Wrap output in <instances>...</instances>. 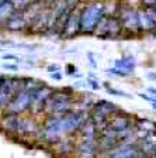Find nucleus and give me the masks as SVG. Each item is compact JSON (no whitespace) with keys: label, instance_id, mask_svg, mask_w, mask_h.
<instances>
[{"label":"nucleus","instance_id":"412c9836","mask_svg":"<svg viewBox=\"0 0 156 158\" xmlns=\"http://www.w3.org/2000/svg\"><path fill=\"white\" fill-rule=\"evenodd\" d=\"M91 78H93V79H90V78H89L87 81H86V83H87V86L91 89V90H97V89L100 88V85H98V83H97V81H96V79H94V76H91Z\"/></svg>","mask_w":156,"mask_h":158},{"label":"nucleus","instance_id":"1a4fd4ad","mask_svg":"<svg viewBox=\"0 0 156 158\" xmlns=\"http://www.w3.org/2000/svg\"><path fill=\"white\" fill-rule=\"evenodd\" d=\"M80 34V10H78V6H73L68 13L65 26L62 30V37L70 38Z\"/></svg>","mask_w":156,"mask_h":158},{"label":"nucleus","instance_id":"4be33fe9","mask_svg":"<svg viewBox=\"0 0 156 158\" xmlns=\"http://www.w3.org/2000/svg\"><path fill=\"white\" fill-rule=\"evenodd\" d=\"M4 69H7V71H13V72H16V71H18V65H17L16 62H10V64H4L3 65Z\"/></svg>","mask_w":156,"mask_h":158},{"label":"nucleus","instance_id":"dca6fc26","mask_svg":"<svg viewBox=\"0 0 156 158\" xmlns=\"http://www.w3.org/2000/svg\"><path fill=\"white\" fill-rule=\"evenodd\" d=\"M39 130L38 123L33 116H23L21 114V123H20L18 134L20 137H30V135H37Z\"/></svg>","mask_w":156,"mask_h":158},{"label":"nucleus","instance_id":"c85d7f7f","mask_svg":"<svg viewBox=\"0 0 156 158\" xmlns=\"http://www.w3.org/2000/svg\"><path fill=\"white\" fill-rule=\"evenodd\" d=\"M66 2H68L69 6H78V3L82 2V0H66Z\"/></svg>","mask_w":156,"mask_h":158},{"label":"nucleus","instance_id":"6ab92c4d","mask_svg":"<svg viewBox=\"0 0 156 158\" xmlns=\"http://www.w3.org/2000/svg\"><path fill=\"white\" fill-rule=\"evenodd\" d=\"M16 10L17 9L11 0H3V2L0 3V26H2Z\"/></svg>","mask_w":156,"mask_h":158},{"label":"nucleus","instance_id":"b1692460","mask_svg":"<svg viewBox=\"0 0 156 158\" xmlns=\"http://www.w3.org/2000/svg\"><path fill=\"white\" fill-rule=\"evenodd\" d=\"M142 3L149 9V7H155L156 6V0H142Z\"/></svg>","mask_w":156,"mask_h":158},{"label":"nucleus","instance_id":"39448f33","mask_svg":"<svg viewBox=\"0 0 156 158\" xmlns=\"http://www.w3.org/2000/svg\"><path fill=\"white\" fill-rule=\"evenodd\" d=\"M24 81L26 78H7L6 76L4 82L0 85V116L4 112L11 98L16 95V92L24 85Z\"/></svg>","mask_w":156,"mask_h":158},{"label":"nucleus","instance_id":"7ed1b4c3","mask_svg":"<svg viewBox=\"0 0 156 158\" xmlns=\"http://www.w3.org/2000/svg\"><path fill=\"white\" fill-rule=\"evenodd\" d=\"M107 4L101 2V0H94L87 3L85 7L80 9V34H90L94 33L96 27L101 17L106 14Z\"/></svg>","mask_w":156,"mask_h":158},{"label":"nucleus","instance_id":"9d476101","mask_svg":"<svg viewBox=\"0 0 156 158\" xmlns=\"http://www.w3.org/2000/svg\"><path fill=\"white\" fill-rule=\"evenodd\" d=\"M20 123H21V114L3 112L0 116V128L9 134H18Z\"/></svg>","mask_w":156,"mask_h":158},{"label":"nucleus","instance_id":"f03ea898","mask_svg":"<svg viewBox=\"0 0 156 158\" xmlns=\"http://www.w3.org/2000/svg\"><path fill=\"white\" fill-rule=\"evenodd\" d=\"M75 107L72 89H54L48 96L44 106L42 114L45 116H63Z\"/></svg>","mask_w":156,"mask_h":158},{"label":"nucleus","instance_id":"a878e982","mask_svg":"<svg viewBox=\"0 0 156 158\" xmlns=\"http://www.w3.org/2000/svg\"><path fill=\"white\" fill-rule=\"evenodd\" d=\"M59 65H49L48 68H46V71H48V73H52V72H56V71H59Z\"/></svg>","mask_w":156,"mask_h":158},{"label":"nucleus","instance_id":"aec40b11","mask_svg":"<svg viewBox=\"0 0 156 158\" xmlns=\"http://www.w3.org/2000/svg\"><path fill=\"white\" fill-rule=\"evenodd\" d=\"M107 92L110 93V95H114V96H121V98H128V99L131 98V96L128 95V93H125V92H120L118 89L110 88V86H107Z\"/></svg>","mask_w":156,"mask_h":158},{"label":"nucleus","instance_id":"f3484780","mask_svg":"<svg viewBox=\"0 0 156 158\" xmlns=\"http://www.w3.org/2000/svg\"><path fill=\"white\" fill-rule=\"evenodd\" d=\"M138 20H139L141 31H152L156 28V16L149 9L138 10Z\"/></svg>","mask_w":156,"mask_h":158},{"label":"nucleus","instance_id":"f257e3e1","mask_svg":"<svg viewBox=\"0 0 156 158\" xmlns=\"http://www.w3.org/2000/svg\"><path fill=\"white\" fill-rule=\"evenodd\" d=\"M41 85H42V82H38V81L31 79V78H26L24 85L11 98V100H10L9 105L4 109V112L16 113V114H23L26 112H30V107L33 105L37 89Z\"/></svg>","mask_w":156,"mask_h":158},{"label":"nucleus","instance_id":"2eb2a0df","mask_svg":"<svg viewBox=\"0 0 156 158\" xmlns=\"http://www.w3.org/2000/svg\"><path fill=\"white\" fill-rule=\"evenodd\" d=\"M134 134L137 140L156 134V124L149 118H137V122L134 124Z\"/></svg>","mask_w":156,"mask_h":158},{"label":"nucleus","instance_id":"393cba45","mask_svg":"<svg viewBox=\"0 0 156 158\" xmlns=\"http://www.w3.org/2000/svg\"><path fill=\"white\" fill-rule=\"evenodd\" d=\"M2 58L4 59V61H17V55H13V54H7V55H4V56H2Z\"/></svg>","mask_w":156,"mask_h":158},{"label":"nucleus","instance_id":"ddd939ff","mask_svg":"<svg viewBox=\"0 0 156 158\" xmlns=\"http://www.w3.org/2000/svg\"><path fill=\"white\" fill-rule=\"evenodd\" d=\"M75 152L80 157H94V155H97V138H80V141L75 144Z\"/></svg>","mask_w":156,"mask_h":158},{"label":"nucleus","instance_id":"20e7f679","mask_svg":"<svg viewBox=\"0 0 156 158\" xmlns=\"http://www.w3.org/2000/svg\"><path fill=\"white\" fill-rule=\"evenodd\" d=\"M122 33L124 28L121 26L118 16H111V14L106 13L98 21L93 34H96L100 38H118Z\"/></svg>","mask_w":156,"mask_h":158},{"label":"nucleus","instance_id":"2f4dec72","mask_svg":"<svg viewBox=\"0 0 156 158\" xmlns=\"http://www.w3.org/2000/svg\"><path fill=\"white\" fill-rule=\"evenodd\" d=\"M149 10H150V11H152V13L156 16V6H155V7H149Z\"/></svg>","mask_w":156,"mask_h":158},{"label":"nucleus","instance_id":"bb28decb","mask_svg":"<svg viewBox=\"0 0 156 158\" xmlns=\"http://www.w3.org/2000/svg\"><path fill=\"white\" fill-rule=\"evenodd\" d=\"M87 58H89V62L91 64V68H96L97 64H96V59H94V56H93V54H89Z\"/></svg>","mask_w":156,"mask_h":158},{"label":"nucleus","instance_id":"c756f323","mask_svg":"<svg viewBox=\"0 0 156 158\" xmlns=\"http://www.w3.org/2000/svg\"><path fill=\"white\" fill-rule=\"evenodd\" d=\"M146 90H148V92H149L152 96H155V98H156V88H148Z\"/></svg>","mask_w":156,"mask_h":158},{"label":"nucleus","instance_id":"0eeeda50","mask_svg":"<svg viewBox=\"0 0 156 158\" xmlns=\"http://www.w3.org/2000/svg\"><path fill=\"white\" fill-rule=\"evenodd\" d=\"M118 19L121 21L124 31H130V33H141L139 20H138V10L130 9V7H124L118 9Z\"/></svg>","mask_w":156,"mask_h":158},{"label":"nucleus","instance_id":"a211bd4d","mask_svg":"<svg viewBox=\"0 0 156 158\" xmlns=\"http://www.w3.org/2000/svg\"><path fill=\"white\" fill-rule=\"evenodd\" d=\"M138 145L142 155H156V134L139 138Z\"/></svg>","mask_w":156,"mask_h":158},{"label":"nucleus","instance_id":"7c9ffc66","mask_svg":"<svg viewBox=\"0 0 156 158\" xmlns=\"http://www.w3.org/2000/svg\"><path fill=\"white\" fill-rule=\"evenodd\" d=\"M4 79H6V76H4V75H0V85L4 82Z\"/></svg>","mask_w":156,"mask_h":158},{"label":"nucleus","instance_id":"5701e85b","mask_svg":"<svg viewBox=\"0 0 156 158\" xmlns=\"http://www.w3.org/2000/svg\"><path fill=\"white\" fill-rule=\"evenodd\" d=\"M51 75V78L52 79H55V81H62V73H61V71H56V72H52V73H49Z\"/></svg>","mask_w":156,"mask_h":158},{"label":"nucleus","instance_id":"6e6552de","mask_svg":"<svg viewBox=\"0 0 156 158\" xmlns=\"http://www.w3.org/2000/svg\"><path fill=\"white\" fill-rule=\"evenodd\" d=\"M135 68H137V59L134 58L132 55H124L114 61L113 68L107 69V72L124 78V76L132 75Z\"/></svg>","mask_w":156,"mask_h":158},{"label":"nucleus","instance_id":"f8f14e48","mask_svg":"<svg viewBox=\"0 0 156 158\" xmlns=\"http://www.w3.org/2000/svg\"><path fill=\"white\" fill-rule=\"evenodd\" d=\"M28 26V20H27L26 14L23 10H16L9 19L2 24V27L9 31H23Z\"/></svg>","mask_w":156,"mask_h":158},{"label":"nucleus","instance_id":"4468645a","mask_svg":"<svg viewBox=\"0 0 156 158\" xmlns=\"http://www.w3.org/2000/svg\"><path fill=\"white\" fill-rule=\"evenodd\" d=\"M90 114H97V116H103V117H108L110 118L113 114H115L117 112H120L117 105H114L113 102L108 100H97L93 103V106L90 107Z\"/></svg>","mask_w":156,"mask_h":158},{"label":"nucleus","instance_id":"423d86ee","mask_svg":"<svg viewBox=\"0 0 156 158\" xmlns=\"http://www.w3.org/2000/svg\"><path fill=\"white\" fill-rule=\"evenodd\" d=\"M104 155L114 158H135V157H142V152L139 150L138 141H124L121 144L115 145L114 148L108 150Z\"/></svg>","mask_w":156,"mask_h":158},{"label":"nucleus","instance_id":"9b49d317","mask_svg":"<svg viewBox=\"0 0 156 158\" xmlns=\"http://www.w3.org/2000/svg\"><path fill=\"white\" fill-rule=\"evenodd\" d=\"M52 90H54V89L49 88V86H46V85H44V83L37 89L35 96H34V100H33V105H31V107H30L31 114H39V113L44 112L45 102H46V99H48V96L51 95Z\"/></svg>","mask_w":156,"mask_h":158},{"label":"nucleus","instance_id":"cd10ccee","mask_svg":"<svg viewBox=\"0 0 156 158\" xmlns=\"http://www.w3.org/2000/svg\"><path fill=\"white\" fill-rule=\"evenodd\" d=\"M66 72H68L69 75H73V73L76 72V68L73 65H70V64H69V65L66 66Z\"/></svg>","mask_w":156,"mask_h":158},{"label":"nucleus","instance_id":"473e14b6","mask_svg":"<svg viewBox=\"0 0 156 158\" xmlns=\"http://www.w3.org/2000/svg\"><path fill=\"white\" fill-rule=\"evenodd\" d=\"M150 105H152V107H153V109H156V102H152Z\"/></svg>","mask_w":156,"mask_h":158}]
</instances>
